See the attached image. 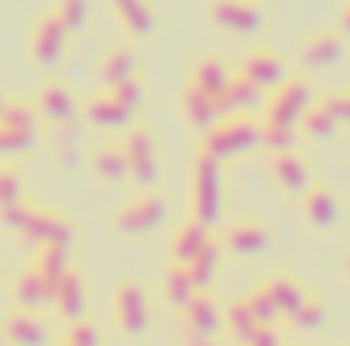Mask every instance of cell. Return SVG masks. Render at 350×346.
Returning a JSON list of instances; mask_svg holds the SVG:
<instances>
[{
	"label": "cell",
	"instance_id": "cell-1",
	"mask_svg": "<svg viewBox=\"0 0 350 346\" xmlns=\"http://www.w3.org/2000/svg\"><path fill=\"white\" fill-rule=\"evenodd\" d=\"M314 94L301 78H289V82H277L269 86V102H265V118H261V139L269 143H285L289 139V127L301 122V114L310 110Z\"/></svg>",
	"mask_w": 350,
	"mask_h": 346
},
{
	"label": "cell",
	"instance_id": "cell-2",
	"mask_svg": "<svg viewBox=\"0 0 350 346\" xmlns=\"http://www.w3.org/2000/svg\"><path fill=\"white\" fill-rule=\"evenodd\" d=\"M261 143V122H249L245 114H232V118H216V127L208 131L204 139V151L208 159H232V155H245Z\"/></svg>",
	"mask_w": 350,
	"mask_h": 346
},
{
	"label": "cell",
	"instance_id": "cell-3",
	"mask_svg": "<svg viewBox=\"0 0 350 346\" xmlns=\"http://www.w3.org/2000/svg\"><path fill=\"white\" fill-rule=\"evenodd\" d=\"M191 179H196V183H191V196H187V200H191V212H196L191 220L212 224V220H216V212H220V200H224V187L216 183V179H220V175H216V159H208V155H204V159L196 163Z\"/></svg>",
	"mask_w": 350,
	"mask_h": 346
},
{
	"label": "cell",
	"instance_id": "cell-4",
	"mask_svg": "<svg viewBox=\"0 0 350 346\" xmlns=\"http://www.w3.org/2000/svg\"><path fill=\"white\" fill-rule=\"evenodd\" d=\"M151 302H147V289L139 281H122L118 293H114V322L126 330V334H143L147 330V314Z\"/></svg>",
	"mask_w": 350,
	"mask_h": 346
},
{
	"label": "cell",
	"instance_id": "cell-5",
	"mask_svg": "<svg viewBox=\"0 0 350 346\" xmlns=\"http://www.w3.org/2000/svg\"><path fill=\"white\" fill-rule=\"evenodd\" d=\"M159 216H163V200H159L155 191H139L135 200H126V204L118 208L114 224H118L122 232H147V228L159 224Z\"/></svg>",
	"mask_w": 350,
	"mask_h": 346
},
{
	"label": "cell",
	"instance_id": "cell-6",
	"mask_svg": "<svg viewBox=\"0 0 350 346\" xmlns=\"http://www.w3.org/2000/svg\"><path fill=\"white\" fill-rule=\"evenodd\" d=\"M66 25L49 12V16H41L37 21V29H33V37H29V49H33V57L41 62V66H49V62H57L62 57V49H66Z\"/></svg>",
	"mask_w": 350,
	"mask_h": 346
},
{
	"label": "cell",
	"instance_id": "cell-7",
	"mask_svg": "<svg viewBox=\"0 0 350 346\" xmlns=\"http://www.w3.org/2000/svg\"><path fill=\"white\" fill-rule=\"evenodd\" d=\"M212 12H216V25L228 29V33L261 29V4H253V0H216Z\"/></svg>",
	"mask_w": 350,
	"mask_h": 346
},
{
	"label": "cell",
	"instance_id": "cell-8",
	"mask_svg": "<svg viewBox=\"0 0 350 346\" xmlns=\"http://www.w3.org/2000/svg\"><path fill=\"white\" fill-rule=\"evenodd\" d=\"M301 212H306L310 228H334L338 224V196L326 183H314L306 191V200H301Z\"/></svg>",
	"mask_w": 350,
	"mask_h": 346
},
{
	"label": "cell",
	"instance_id": "cell-9",
	"mask_svg": "<svg viewBox=\"0 0 350 346\" xmlns=\"http://www.w3.org/2000/svg\"><path fill=\"white\" fill-rule=\"evenodd\" d=\"M122 155H126V175H135L139 183L155 179V147H151L147 131H131L122 143Z\"/></svg>",
	"mask_w": 350,
	"mask_h": 346
},
{
	"label": "cell",
	"instance_id": "cell-10",
	"mask_svg": "<svg viewBox=\"0 0 350 346\" xmlns=\"http://www.w3.org/2000/svg\"><path fill=\"white\" fill-rule=\"evenodd\" d=\"M273 179H277L285 191H306L310 172H306V163L297 159V151H289V147H277V151H273Z\"/></svg>",
	"mask_w": 350,
	"mask_h": 346
},
{
	"label": "cell",
	"instance_id": "cell-11",
	"mask_svg": "<svg viewBox=\"0 0 350 346\" xmlns=\"http://www.w3.org/2000/svg\"><path fill=\"white\" fill-rule=\"evenodd\" d=\"M212 245V237H208V224H200V220H187L179 232L172 237V249H175V265H187V261H196L204 249Z\"/></svg>",
	"mask_w": 350,
	"mask_h": 346
},
{
	"label": "cell",
	"instance_id": "cell-12",
	"mask_svg": "<svg viewBox=\"0 0 350 346\" xmlns=\"http://www.w3.org/2000/svg\"><path fill=\"white\" fill-rule=\"evenodd\" d=\"M241 78H249L253 86H277V82H281V57H277L273 49H253V53L245 57Z\"/></svg>",
	"mask_w": 350,
	"mask_h": 346
},
{
	"label": "cell",
	"instance_id": "cell-13",
	"mask_svg": "<svg viewBox=\"0 0 350 346\" xmlns=\"http://www.w3.org/2000/svg\"><path fill=\"white\" fill-rule=\"evenodd\" d=\"M41 114L49 122H70L78 114V102L66 90V82H45V90H41Z\"/></svg>",
	"mask_w": 350,
	"mask_h": 346
},
{
	"label": "cell",
	"instance_id": "cell-14",
	"mask_svg": "<svg viewBox=\"0 0 350 346\" xmlns=\"http://www.w3.org/2000/svg\"><path fill=\"white\" fill-rule=\"evenodd\" d=\"M53 302L66 318H82V306H86V285L78 273H62L53 281Z\"/></svg>",
	"mask_w": 350,
	"mask_h": 346
},
{
	"label": "cell",
	"instance_id": "cell-15",
	"mask_svg": "<svg viewBox=\"0 0 350 346\" xmlns=\"http://www.w3.org/2000/svg\"><path fill=\"white\" fill-rule=\"evenodd\" d=\"M265 241H269V232H265V224H257V220H237V224L228 228V249L241 253V257L261 253Z\"/></svg>",
	"mask_w": 350,
	"mask_h": 346
},
{
	"label": "cell",
	"instance_id": "cell-16",
	"mask_svg": "<svg viewBox=\"0 0 350 346\" xmlns=\"http://www.w3.org/2000/svg\"><path fill=\"white\" fill-rule=\"evenodd\" d=\"M4 330H8V338H12L16 346H41L45 343V326L37 322L33 310H16V314H8Z\"/></svg>",
	"mask_w": 350,
	"mask_h": 346
},
{
	"label": "cell",
	"instance_id": "cell-17",
	"mask_svg": "<svg viewBox=\"0 0 350 346\" xmlns=\"http://www.w3.org/2000/svg\"><path fill=\"white\" fill-rule=\"evenodd\" d=\"M183 318H187V326L200 330V334H212V330L220 326V310H216V302H212L208 293H200V289H196V297L183 306Z\"/></svg>",
	"mask_w": 350,
	"mask_h": 346
},
{
	"label": "cell",
	"instance_id": "cell-18",
	"mask_svg": "<svg viewBox=\"0 0 350 346\" xmlns=\"http://www.w3.org/2000/svg\"><path fill=\"white\" fill-rule=\"evenodd\" d=\"M301 62L306 66H330L338 62V33H310L301 45Z\"/></svg>",
	"mask_w": 350,
	"mask_h": 346
},
{
	"label": "cell",
	"instance_id": "cell-19",
	"mask_svg": "<svg viewBox=\"0 0 350 346\" xmlns=\"http://www.w3.org/2000/svg\"><path fill=\"white\" fill-rule=\"evenodd\" d=\"M45 297H53V277H45L41 269H29V273L16 281V302L33 310V306H41Z\"/></svg>",
	"mask_w": 350,
	"mask_h": 346
},
{
	"label": "cell",
	"instance_id": "cell-20",
	"mask_svg": "<svg viewBox=\"0 0 350 346\" xmlns=\"http://www.w3.org/2000/svg\"><path fill=\"white\" fill-rule=\"evenodd\" d=\"M90 118H94L98 127H118V122H126V118H131V106H122V102L106 90L98 102H90Z\"/></svg>",
	"mask_w": 350,
	"mask_h": 346
},
{
	"label": "cell",
	"instance_id": "cell-21",
	"mask_svg": "<svg viewBox=\"0 0 350 346\" xmlns=\"http://www.w3.org/2000/svg\"><path fill=\"white\" fill-rule=\"evenodd\" d=\"M110 4L122 16V25H131L135 33H147L151 29V4L147 0H110Z\"/></svg>",
	"mask_w": 350,
	"mask_h": 346
},
{
	"label": "cell",
	"instance_id": "cell-22",
	"mask_svg": "<svg viewBox=\"0 0 350 346\" xmlns=\"http://www.w3.org/2000/svg\"><path fill=\"white\" fill-rule=\"evenodd\" d=\"M94 168L102 179H122L126 175V155H122V147H102L98 155H94Z\"/></svg>",
	"mask_w": 350,
	"mask_h": 346
},
{
	"label": "cell",
	"instance_id": "cell-23",
	"mask_svg": "<svg viewBox=\"0 0 350 346\" xmlns=\"http://www.w3.org/2000/svg\"><path fill=\"white\" fill-rule=\"evenodd\" d=\"M131 53L126 49H110L106 53V62H102V78H106V86H114V82H126L131 78Z\"/></svg>",
	"mask_w": 350,
	"mask_h": 346
},
{
	"label": "cell",
	"instance_id": "cell-24",
	"mask_svg": "<svg viewBox=\"0 0 350 346\" xmlns=\"http://www.w3.org/2000/svg\"><path fill=\"white\" fill-rule=\"evenodd\" d=\"M53 16H57L66 29H78V25H82V16H86V0H62V4L53 8Z\"/></svg>",
	"mask_w": 350,
	"mask_h": 346
},
{
	"label": "cell",
	"instance_id": "cell-25",
	"mask_svg": "<svg viewBox=\"0 0 350 346\" xmlns=\"http://www.w3.org/2000/svg\"><path fill=\"white\" fill-rule=\"evenodd\" d=\"M66 346H98V330H94L90 322H78V326L70 330V338H66Z\"/></svg>",
	"mask_w": 350,
	"mask_h": 346
},
{
	"label": "cell",
	"instance_id": "cell-26",
	"mask_svg": "<svg viewBox=\"0 0 350 346\" xmlns=\"http://www.w3.org/2000/svg\"><path fill=\"white\" fill-rule=\"evenodd\" d=\"M12 200H16V175L0 163V204H12Z\"/></svg>",
	"mask_w": 350,
	"mask_h": 346
},
{
	"label": "cell",
	"instance_id": "cell-27",
	"mask_svg": "<svg viewBox=\"0 0 350 346\" xmlns=\"http://www.w3.org/2000/svg\"><path fill=\"white\" fill-rule=\"evenodd\" d=\"M330 106H334L338 122H350V90H342V94H334V98H330Z\"/></svg>",
	"mask_w": 350,
	"mask_h": 346
},
{
	"label": "cell",
	"instance_id": "cell-28",
	"mask_svg": "<svg viewBox=\"0 0 350 346\" xmlns=\"http://www.w3.org/2000/svg\"><path fill=\"white\" fill-rule=\"evenodd\" d=\"M249 346H281V343H277V334H273L269 326H257V330L249 334Z\"/></svg>",
	"mask_w": 350,
	"mask_h": 346
},
{
	"label": "cell",
	"instance_id": "cell-29",
	"mask_svg": "<svg viewBox=\"0 0 350 346\" xmlns=\"http://www.w3.org/2000/svg\"><path fill=\"white\" fill-rule=\"evenodd\" d=\"M342 29H347V33H350V0H347V4H342Z\"/></svg>",
	"mask_w": 350,
	"mask_h": 346
},
{
	"label": "cell",
	"instance_id": "cell-30",
	"mask_svg": "<svg viewBox=\"0 0 350 346\" xmlns=\"http://www.w3.org/2000/svg\"><path fill=\"white\" fill-rule=\"evenodd\" d=\"M347 269H350V261H347Z\"/></svg>",
	"mask_w": 350,
	"mask_h": 346
}]
</instances>
